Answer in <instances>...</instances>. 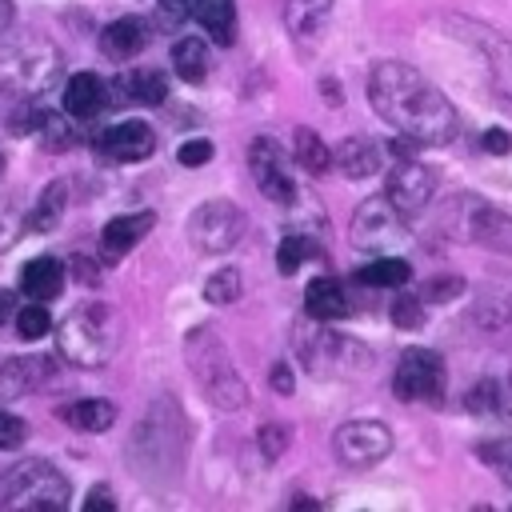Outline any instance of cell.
Here are the masks:
<instances>
[{
	"label": "cell",
	"instance_id": "cell-7",
	"mask_svg": "<svg viewBox=\"0 0 512 512\" xmlns=\"http://www.w3.org/2000/svg\"><path fill=\"white\" fill-rule=\"evenodd\" d=\"M332 452L344 468H372L392 452V432L380 420H348L332 432Z\"/></svg>",
	"mask_w": 512,
	"mask_h": 512
},
{
	"label": "cell",
	"instance_id": "cell-11",
	"mask_svg": "<svg viewBox=\"0 0 512 512\" xmlns=\"http://www.w3.org/2000/svg\"><path fill=\"white\" fill-rule=\"evenodd\" d=\"M248 164H252V176H256V184H260V192L268 200H276V204H292L296 200V184L288 176V160H284L276 140H268V136L252 140L248 144Z\"/></svg>",
	"mask_w": 512,
	"mask_h": 512
},
{
	"label": "cell",
	"instance_id": "cell-40",
	"mask_svg": "<svg viewBox=\"0 0 512 512\" xmlns=\"http://www.w3.org/2000/svg\"><path fill=\"white\" fill-rule=\"evenodd\" d=\"M288 440H292V432H288L284 424H264V428H260V448H264L268 460H276V456L288 448Z\"/></svg>",
	"mask_w": 512,
	"mask_h": 512
},
{
	"label": "cell",
	"instance_id": "cell-10",
	"mask_svg": "<svg viewBox=\"0 0 512 512\" xmlns=\"http://www.w3.org/2000/svg\"><path fill=\"white\" fill-rule=\"evenodd\" d=\"M432 196H436V172H432L428 164L400 156V160L388 168V192H384V200H388L404 220L416 216V212H424V208L432 204Z\"/></svg>",
	"mask_w": 512,
	"mask_h": 512
},
{
	"label": "cell",
	"instance_id": "cell-44",
	"mask_svg": "<svg viewBox=\"0 0 512 512\" xmlns=\"http://www.w3.org/2000/svg\"><path fill=\"white\" fill-rule=\"evenodd\" d=\"M480 144H484V152H496V156H500V152H508V148H512V136H508L504 128H488Z\"/></svg>",
	"mask_w": 512,
	"mask_h": 512
},
{
	"label": "cell",
	"instance_id": "cell-46",
	"mask_svg": "<svg viewBox=\"0 0 512 512\" xmlns=\"http://www.w3.org/2000/svg\"><path fill=\"white\" fill-rule=\"evenodd\" d=\"M272 388H276L280 396H288V392H292V372H288L284 364H276V368H272Z\"/></svg>",
	"mask_w": 512,
	"mask_h": 512
},
{
	"label": "cell",
	"instance_id": "cell-25",
	"mask_svg": "<svg viewBox=\"0 0 512 512\" xmlns=\"http://www.w3.org/2000/svg\"><path fill=\"white\" fill-rule=\"evenodd\" d=\"M44 376H52L48 360H12L0 368V396H20V392L44 384Z\"/></svg>",
	"mask_w": 512,
	"mask_h": 512
},
{
	"label": "cell",
	"instance_id": "cell-38",
	"mask_svg": "<svg viewBox=\"0 0 512 512\" xmlns=\"http://www.w3.org/2000/svg\"><path fill=\"white\" fill-rule=\"evenodd\" d=\"M176 160H180L184 168H204V164L212 160V140H204V136L184 140V144H180V152H176Z\"/></svg>",
	"mask_w": 512,
	"mask_h": 512
},
{
	"label": "cell",
	"instance_id": "cell-13",
	"mask_svg": "<svg viewBox=\"0 0 512 512\" xmlns=\"http://www.w3.org/2000/svg\"><path fill=\"white\" fill-rule=\"evenodd\" d=\"M460 28H468L460 36L472 40V48L488 60V80L500 92V100H512V40H504L496 28H484V24H464L460 20Z\"/></svg>",
	"mask_w": 512,
	"mask_h": 512
},
{
	"label": "cell",
	"instance_id": "cell-27",
	"mask_svg": "<svg viewBox=\"0 0 512 512\" xmlns=\"http://www.w3.org/2000/svg\"><path fill=\"white\" fill-rule=\"evenodd\" d=\"M356 280L368 284V288H404V284L412 280V268H408V260H400V256H376L372 264H364V268L356 272Z\"/></svg>",
	"mask_w": 512,
	"mask_h": 512
},
{
	"label": "cell",
	"instance_id": "cell-47",
	"mask_svg": "<svg viewBox=\"0 0 512 512\" xmlns=\"http://www.w3.org/2000/svg\"><path fill=\"white\" fill-rule=\"evenodd\" d=\"M8 312H12V292H0V324L8 320Z\"/></svg>",
	"mask_w": 512,
	"mask_h": 512
},
{
	"label": "cell",
	"instance_id": "cell-12",
	"mask_svg": "<svg viewBox=\"0 0 512 512\" xmlns=\"http://www.w3.org/2000/svg\"><path fill=\"white\" fill-rule=\"evenodd\" d=\"M92 148H96L104 160H112V164H132V160L152 156L156 132H152L144 120H120V124H108L104 132H96Z\"/></svg>",
	"mask_w": 512,
	"mask_h": 512
},
{
	"label": "cell",
	"instance_id": "cell-48",
	"mask_svg": "<svg viewBox=\"0 0 512 512\" xmlns=\"http://www.w3.org/2000/svg\"><path fill=\"white\" fill-rule=\"evenodd\" d=\"M8 20H12V4H8V0H0V28H4Z\"/></svg>",
	"mask_w": 512,
	"mask_h": 512
},
{
	"label": "cell",
	"instance_id": "cell-36",
	"mask_svg": "<svg viewBox=\"0 0 512 512\" xmlns=\"http://www.w3.org/2000/svg\"><path fill=\"white\" fill-rule=\"evenodd\" d=\"M36 128H40V140H44L48 148H68V144L76 140V132H72V128L64 124V116H56V112H40Z\"/></svg>",
	"mask_w": 512,
	"mask_h": 512
},
{
	"label": "cell",
	"instance_id": "cell-2",
	"mask_svg": "<svg viewBox=\"0 0 512 512\" xmlns=\"http://www.w3.org/2000/svg\"><path fill=\"white\" fill-rule=\"evenodd\" d=\"M184 352H188L192 376L200 380V392H204L216 408L236 412V408L248 404V388H244V380H240V372H236V364H232L224 340H220L212 328H196V332L188 336Z\"/></svg>",
	"mask_w": 512,
	"mask_h": 512
},
{
	"label": "cell",
	"instance_id": "cell-29",
	"mask_svg": "<svg viewBox=\"0 0 512 512\" xmlns=\"http://www.w3.org/2000/svg\"><path fill=\"white\" fill-rule=\"evenodd\" d=\"M292 156H296V164H300L304 172H324V168H332V152H328V144H324L312 128H296V136H292Z\"/></svg>",
	"mask_w": 512,
	"mask_h": 512
},
{
	"label": "cell",
	"instance_id": "cell-14",
	"mask_svg": "<svg viewBox=\"0 0 512 512\" xmlns=\"http://www.w3.org/2000/svg\"><path fill=\"white\" fill-rule=\"evenodd\" d=\"M152 224H156V216L152 212H124V216H112L108 224H104V232H100V252H104V260H120V256H128L148 232H152Z\"/></svg>",
	"mask_w": 512,
	"mask_h": 512
},
{
	"label": "cell",
	"instance_id": "cell-20",
	"mask_svg": "<svg viewBox=\"0 0 512 512\" xmlns=\"http://www.w3.org/2000/svg\"><path fill=\"white\" fill-rule=\"evenodd\" d=\"M20 292L32 296V300H40V304L56 300V296L64 292V264H60L56 256H36V260H28L24 272H20Z\"/></svg>",
	"mask_w": 512,
	"mask_h": 512
},
{
	"label": "cell",
	"instance_id": "cell-35",
	"mask_svg": "<svg viewBox=\"0 0 512 512\" xmlns=\"http://www.w3.org/2000/svg\"><path fill=\"white\" fill-rule=\"evenodd\" d=\"M308 252H312V244H308L304 236H284L280 248H276V268H280L284 276H292V272L308 260Z\"/></svg>",
	"mask_w": 512,
	"mask_h": 512
},
{
	"label": "cell",
	"instance_id": "cell-16",
	"mask_svg": "<svg viewBox=\"0 0 512 512\" xmlns=\"http://www.w3.org/2000/svg\"><path fill=\"white\" fill-rule=\"evenodd\" d=\"M332 164H336L340 176L364 180V176H376V172L384 168V148H380L376 140H368V136H348V140L336 144Z\"/></svg>",
	"mask_w": 512,
	"mask_h": 512
},
{
	"label": "cell",
	"instance_id": "cell-33",
	"mask_svg": "<svg viewBox=\"0 0 512 512\" xmlns=\"http://www.w3.org/2000/svg\"><path fill=\"white\" fill-rule=\"evenodd\" d=\"M48 328H52L48 304L32 300L28 308H20V312H16V332H20V340H40V336H48Z\"/></svg>",
	"mask_w": 512,
	"mask_h": 512
},
{
	"label": "cell",
	"instance_id": "cell-41",
	"mask_svg": "<svg viewBox=\"0 0 512 512\" xmlns=\"http://www.w3.org/2000/svg\"><path fill=\"white\" fill-rule=\"evenodd\" d=\"M24 436H28V424L20 416H12V412L0 408V448H20Z\"/></svg>",
	"mask_w": 512,
	"mask_h": 512
},
{
	"label": "cell",
	"instance_id": "cell-49",
	"mask_svg": "<svg viewBox=\"0 0 512 512\" xmlns=\"http://www.w3.org/2000/svg\"><path fill=\"white\" fill-rule=\"evenodd\" d=\"M0 176H4V156H0Z\"/></svg>",
	"mask_w": 512,
	"mask_h": 512
},
{
	"label": "cell",
	"instance_id": "cell-32",
	"mask_svg": "<svg viewBox=\"0 0 512 512\" xmlns=\"http://www.w3.org/2000/svg\"><path fill=\"white\" fill-rule=\"evenodd\" d=\"M476 460L488 464L504 484H512V440H484V444H476Z\"/></svg>",
	"mask_w": 512,
	"mask_h": 512
},
{
	"label": "cell",
	"instance_id": "cell-18",
	"mask_svg": "<svg viewBox=\"0 0 512 512\" xmlns=\"http://www.w3.org/2000/svg\"><path fill=\"white\" fill-rule=\"evenodd\" d=\"M108 104V84L96 72H76L64 84V112L72 120H88Z\"/></svg>",
	"mask_w": 512,
	"mask_h": 512
},
{
	"label": "cell",
	"instance_id": "cell-5",
	"mask_svg": "<svg viewBox=\"0 0 512 512\" xmlns=\"http://www.w3.org/2000/svg\"><path fill=\"white\" fill-rule=\"evenodd\" d=\"M60 352L80 368H96L112 352V312L104 304H84L60 324Z\"/></svg>",
	"mask_w": 512,
	"mask_h": 512
},
{
	"label": "cell",
	"instance_id": "cell-28",
	"mask_svg": "<svg viewBox=\"0 0 512 512\" xmlns=\"http://www.w3.org/2000/svg\"><path fill=\"white\" fill-rule=\"evenodd\" d=\"M464 408H468L472 416L500 420V416L508 412V396H504V388H500L496 380H476V384L468 388V396H464Z\"/></svg>",
	"mask_w": 512,
	"mask_h": 512
},
{
	"label": "cell",
	"instance_id": "cell-22",
	"mask_svg": "<svg viewBox=\"0 0 512 512\" xmlns=\"http://www.w3.org/2000/svg\"><path fill=\"white\" fill-rule=\"evenodd\" d=\"M60 420L76 432H108L116 424V404L112 400H100V396H88V400H72L60 408Z\"/></svg>",
	"mask_w": 512,
	"mask_h": 512
},
{
	"label": "cell",
	"instance_id": "cell-26",
	"mask_svg": "<svg viewBox=\"0 0 512 512\" xmlns=\"http://www.w3.org/2000/svg\"><path fill=\"white\" fill-rule=\"evenodd\" d=\"M64 208H68V184H64V180H52V184L40 192L36 208L28 212V224H32L36 232H52V228L64 220Z\"/></svg>",
	"mask_w": 512,
	"mask_h": 512
},
{
	"label": "cell",
	"instance_id": "cell-43",
	"mask_svg": "<svg viewBox=\"0 0 512 512\" xmlns=\"http://www.w3.org/2000/svg\"><path fill=\"white\" fill-rule=\"evenodd\" d=\"M16 236H20V216H16L8 204H0V252H4Z\"/></svg>",
	"mask_w": 512,
	"mask_h": 512
},
{
	"label": "cell",
	"instance_id": "cell-34",
	"mask_svg": "<svg viewBox=\"0 0 512 512\" xmlns=\"http://www.w3.org/2000/svg\"><path fill=\"white\" fill-rule=\"evenodd\" d=\"M476 324H484V328H500L504 320H512V296L508 292H488L480 304H476Z\"/></svg>",
	"mask_w": 512,
	"mask_h": 512
},
{
	"label": "cell",
	"instance_id": "cell-24",
	"mask_svg": "<svg viewBox=\"0 0 512 512\" xmlns=\"http://www.w3.org/2000/svg\"><path fill=\"white\" fill-rule=\"evenodd\" d=\"M172 68H176L180 80L200 84V80L208 76V44H204L200 36H184V40H176V44H172Z\"/></svg>",
	"mask_w": 512,
	"mask_h": 512
},
{
	"label": "cell",
	"instance_id": "cell-23",
	"mask_svg": "<svg viewBox=\"0 0 512 512\" xmlns=\"http://www.w3.org/2000/svg\"><path fill=\"white\" fill-rule=\"evenodd\" d=\"M192 16L212 32L216 44L236 40V0H192Z\"/></svg>",
	"mask_w": 512,
	"mask_h": 512
},
{
	"label": "cell",
	"instance_id": "cell-45",
	"mask_svg": "<svg viewBox=\"0 0 512 512\" xmlns=\"http://www.w3.org/2000/svg\"><path fill=\"white\" fill-rule=\"evenodd\" d=\"M84 508H116V496H112L108 488H92V492L84 496Z\"/></svg>",
	"mask_w": 512,
	"mask_h": 512
},
{
	"label": "cell",
	"instance_id": "cell-39",
	"mask_svg": "<svg viewBox=\"0 0 512 512\" xmlns=\"http://www.w3.org/2000/svg\"><path fill=\"white\" fill-rule=\"evenodd\" d=\"M464 292V280L460 276H432L424 288H420V300H452Z\"/></svg>",
	"mask_w": 512,
	"mask_h": 512
},
{
	"label": "cell",
	"instance_id": "cell-19",
	"mask_svg": "<svg viewBox=\"0 0 512 512\" xmlns=\"http://www.w3.org/2000/svg\"><path fill=\"white\" fill-rule=\"evenodd\" d=\"M148 44V24L140 16H120L100 32V52L108 60H132Z\"/></svg>",
	"mask_w": 512,
	"mask_h": 512
},
{
	"label": "cell",
	"instance_id": "cell-3",
	"mask_svg": "<svg viewBox=\"0 0 512 512\" xmlns=\"http://www.w3.org/2000/svg\"><path fill=\"white\" fill-rule=\"evenodd\" d=\"M60 76V52L36 36L0 40V88L12 96H36Z\"/></svg>",
	"mask_w": 512,
	"mask_h": 512
},
{
	"label": "cell",
	"instance_id": "cell-1",
	"mask_svg": "<svg viewBox=\"0 0 512 512\" xmlns=\"http://www.w3.org/2000/svg\"><path fill=\"white\" fill-rule=\"evenodd\" d=\"M368 100L384 124H392L412 144L440 148L456 136V108L448 96L428 84L416 68L400 60H380L368 76Z\"/></svg>",
	"mask_w": 512,
	"mask_h": 512
},
{
	"label": "cell",
	"instance_id": "cell-6",
	"mask_svg": "<svg viewBox=\"0 0 512 512\" xmlns=\"http://www.w3.org/2000/svg\"><path fill=\"white\" fill-rule=\"evenodd\" d=\"M244 224L248 220H244L240 204H232V200H208V204H200L188 216V240H192L196 252L220 256V252L236 248V240L244 236Z\"/></svg>",
	"mask_w": 512,
	"mask_h": 512
},
{
	"label": "cell",
	"instance_id": "cell-30",
	"mask_svg": "<svg viewBox=\"0 0 512 512\" xmlns=\"http://www.w3.org/2000/svg\"><path fill=\"white\" fill-rule=\"evenodd\" d=\"M328 8H332V0H288V28L304 40L324 24Z\"/></svg>",
	"mask_w": 512,
	"mask_h": 512
},
{
	"label": "cell",
	"instance_id": "cell-8",
	"mask_svg": "<svg viewBox=\"0 0 512 512\" xmlns=\"http://www.w3.org/2000/svg\"><path fill=\"white\" fill-rule=\"evenodd\" d=\"M392 388L400 400H424L440 404L444 400V360L432 348H408L396 364Z\"/></svg>",
	"mask_w": 512,
	"mask_h": 512
},
{
	"label": "cell",
	"instance_id": "cell-9",
	"mask_svg": "<svg viewBox=\"0 0 512 512\" xmlns=\"http://www.w3.org/2000/svg\"><path fill=\"white\" fill-rule=\"evenodd\" d=\"M352 240L368 252H388L408 240V228H404V216L384 196H372L352 212Z\"/></svg>",
	"mask_w": 512,
	"mask_h": 512
},
{
	"label": "cell",
	"instance_id": "cell-37",
	"mask_svg": "<svg viewBox=\"0 0 512 512\" xmlns=\"http://www.w3.org/2000/svg\"><path fill=\"white\" fill-rule=\"evenodd\" d=\"M392 320H396V328H420L424 324V304L404 292V296L392 300Z\"/></svg>",
	"mask_w": 512,
	"mask_h": 512
},
{
	"label": "cell",
	"instance_id": "cell-4",
	"mask_svg": "<svg viewBox=\"0 0 512 512\" xmlns=\"http://www.w3.org/2000/svg\"><path fill=\"white\" fill-rule=\"evenodd\" d=\"M68 496L64 472L48 460H20L0 476V508H64Z\"/></svg>",
	"mask_w": 512,
	"mask_h": 512
},
{
	"label": "cell",
	"instance_id": "cell-42",
	"mask_svg": "<svg viewBox=\"0 0 512 512\" xmlns=\"http://www.w3.org/2000/svg\"><path fill=\"white\" fill-rule=\"evenodd\" d=\"M156 12L164 24H180L184 16H192V0H156Z\"/></svg>",
	"mask_w": 512,
	"mask_h": 512
},
{
	"label": "cell",
	"instance_id": "cell-17",
	"mask_svg": "<svg viewBox=\"0 0 512 512\" xmlns=\"http://www.w3.org/2000/svg\"><path fill=\"white\" fill-rule=\"evenodd\" d=\"M468 208V220L472 224L464 232V240H480V244H492V248H512V216L492 208V204H476V200H464Z\"/></svg>",
	"mask_w": 512,
	"mask_h": 512
},
{
	"label": "cell",
	"instance_id": "cell-31",
	"mask_svg": "<svg viewBox=\"0 0 512 512\" xmlns=\"http://www.w3.org/2000/svg\"><path fill=\"white\" fill-rule=\"evenodd\" d=\"M240 284L244 280H240L236 268H220L204 280V300L208 304H232V300H240Z\"/></svg>",
	"mask_w": 512,
	"mask_h": 512
},
{
	"label": "cell",
	"instance_id": "cell-15",
	"mask_svg": "<svg viewBox=\"0 0 512 512\" xmlns=\"http://www.w3.org/2000/svg\"><path fill=\"white\" fill-rule=\"evenodd\" d=\"M164 96H168V80L160 72H152V68L124 72V76H116L108 84V100H116V104H148V108H156V104H164Z\"/></svg>",
	"mask_w": 512,
	"mask_h": 512
},
{
	"label": "cell",
	"instance_id": "cell-21",
	"mask_svg": "<svg viewBox=\"0 0 512 512\" xmlns=\"http://www.w3.org/2000/svg\"><path fill=\"white\" fill-rule=\"evenodd\" d=\"M304 312L312 320H320V324H332V320H340L348 312V296H344V288L332 276H316L304 288Z\"/></svg>",
	"mask_w": 512,
	"mask_h": 512
}]
</instances>
